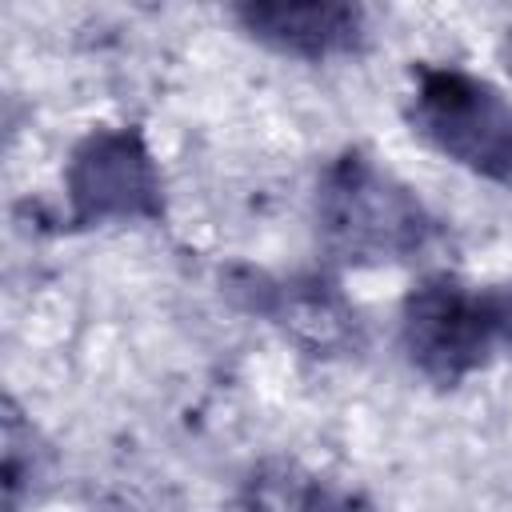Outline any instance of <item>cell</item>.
Segmentation results:
<instances>
[{"mask_svg":"<svg viewBox=\"0 0 512 512\" xmlns=\"http://www.w3.org/2000/svg\"><path fill=\"white\" fill-rule=\"evenodd\" d=\"M420 120L424 132L440 140L444 152H456L460 160L484 168V172H512V152L488 140L480 128H508L512 116L496 100L492 88L472 84L464 76H432L420 92Z\"/></svg>","mask_w":512,"mask_h":512,"instance_id":"obj_1","label":"cell"},{"mask_svg":"<svg viewBox=\"0 0 512 512\" xmlns=\"http://www.w3.org/2000/svg\"><path fill=\"white\" fill-rule=\"evenodd\" d=\"M252 32L264 40H276L296 52H328L336 44H348L356 32V12L336 4H268V8H244L240 12Z\"/></svg>","mask_w":512,"mask_h":512,"instance_id":"obj_2","label":"cell"}]
</instances>
